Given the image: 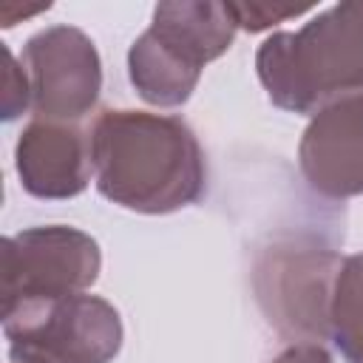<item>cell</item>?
I'll return each mask as SVG.
<instances>
[{"instance_id":"7","label":"cell","mask_w":363,"mask_h":363,"mask_svg":"<svg viewBox=\"0 0 363 363\" xmlns=\"http://www.w3.org/2000/svg\"><path fill=\"white\" fill-rule=\"evenodd\" d=\"M340 258L323 250H295L272 258L269 286L261 289V301L284 332H301L312 340L329 337V301Z\"/></svg>"},{"instance_id":"12","label":"cell","mask_w":363,"mask_h":363,"mask_svg":"<svg viewBox=\"0 0 363 363\" xmlns=\"http://www.w3.org/2000/svg\"><path fill=\"white\" fill-rule=\"evenodd\" d=\"M312 6H281V3H233V14L238 20V28L247 31H264L269 26H278L289 17H298L303 11H309Z\"/></svg>"},{"instance_id":"5","label":"cell","mask_w":363,"mask_h":363,"mask_svg":"<svg viewBox=\"0 0 363 363\" xmlns=\"http://www.w3.org/2000/svg\"><path fill=\"white\" fill-rule=\"evenodd\" d=\"M23 71L31 85V111L43 122L77 125L102 91V60L94 40L74 26H48L28 37Z\"/></svg>"},{"instance_id":"6","label":"cell","mask_w":363,"mask_h":363,"mask_svg":"<svg viewBox=\"0 0 363 363\" xmlns=\"http://www.w3.org/2000/svg\"><path fill=\"white\" fill-rule=\"evenodd\" d=\"M306 184L326 199L363 196V94L318 111L298 145Z\"/></svg>"},{"instance_id":"1","label":"cell","mask_w":363,"mask_h":363,"mask_svg":"<svg viewBox=\"0 0 363 363\" xmlns=\"http://www.w3.org/2000/svg\"><path fill=\"white\" fill-rule=\"evenodd\" d=\"M88 136L96 190L125 210L164 216L207 190L204 150L182 116L102 111Z\"/></svg>"},{"instance_id":"11","label":"cell","mask_w":363,"mask_h":363,"mask_svg":"<svg viewBox=\"0 0 363 363\" xmlns=\"http://www.w3.org/2000/svg\"><path fill=\"white\" fill-rule=\"evenodd\" d=\"M329 337L346 363H363V252L340 261L332 301H329Z\"/></svg>"},{"instance_id":"14","label":"cell","mask_w":363,"mask_h":363,"mask_svg":"<svg viewBox=\"0 0 363 363\" xmlns=\"http://www.w3.org/2000/svg\"><path fill=\"white\" fill-rule=\"evenodd\" d=\"M272 363H332V354L318 340H301L286 346Z\"/></svg>"},{"instance_id":"13","label":"cell","mask_w":363,"mask_h":363,"mask_svg":"<svg viewBox=\"0 0 363 363\" xmlns=\"http://www.w3.org/2000/svg\"><path fill=\"white\" fill-rule=\"evenodd\" d=\"M31 105V85L11 51L3 45V119L20 116Z\"/></svg>"},{"instance_id":"10","label":"cell","mask_w":363,"mask_h":363,"mask_svg":"<svg viewBox=\"0 0 363 363\" xmlns=\"http://www.w3.org/2000/svg\"><path fill=\"white\" fill-rule=\"evenodd\" d=\"M128 77L147 105L179 108L196 91L201 71L182 62L145 28L128 51Z\"/></svg>"},{"instance_id":"9","label":"cell","mask_w":363,"mask_h":363,"mask_svg":"<svg viewBox=\"0 0 363 363\" xmlns=\"http://www.w3.org/2000/svg\"><path fill=\"white\" fill-rule=\"evenodd\" d=\"M147 31L182 62L201 71L233 45L238 20L233 14V3L167 0L153 9Z\"/></svg>"},{"instance_id":"2","label":"cell","mask_w":363,"mask_h":363,"mask_svg":"<svg viewBox=\"0 0 363 363\" xmlns=\"http://www.w3.org/2000/svg\"><path fill=\"white\" fill-rule=\"evenodd\" d=\"M258 79L272 105L315 116L363 94V0L323 9L298 31H275L258 45Z\"/></svg>"},{"instance_id":"3","label":"cell","mask_w":363,"mask_h":363,"mask_svg":"<svg viewBox=\"0 0 363 363\" xmlns=\"http://www.w3.org/2000/svg\"><path fill=\"white\" fill-rule=\"evenodd\" d=\"M11 363H111L122 349V318L99 295L28 301L3 312Z\"/></svg>"},{"instance_id":"4","label":"cell","mask_w":363,"mask_h":363,"mask_svg":"<svg viewBox=\"0 0 363 363\" xmlns=\"http://www.w3.org/2000/svg\"><path fill=\"white\" fill-rule=\"evenodd\" d=\"M3 255V312L28 301H57L79 295L96 284L102 269L99 244L65 224L28 227L0 241Z\"/></svg>"},{"instance_id":"8","label":"cell","mask_w":363,"mask_h":363,"mask_svg":"<svg viewBox=\"0 0 363 363\" xmlns=\"http://www.w3.org/2000/svg\"><path fill=\"white\" fill-rule=\"evenodd\" d=\"M14 167L26 193L37 199H74L94 173L91 136L68 122L34 119L20 130Z\"/></svg>"}]
</instances>
